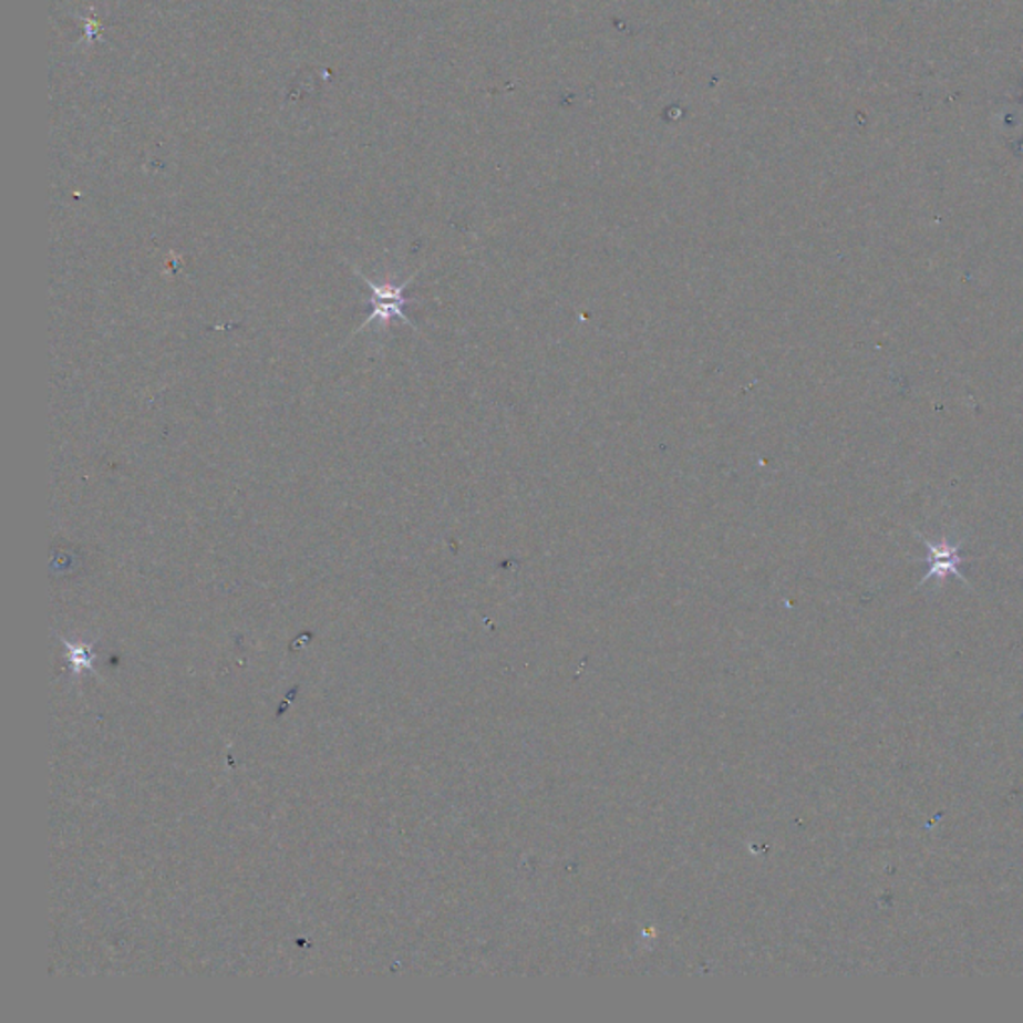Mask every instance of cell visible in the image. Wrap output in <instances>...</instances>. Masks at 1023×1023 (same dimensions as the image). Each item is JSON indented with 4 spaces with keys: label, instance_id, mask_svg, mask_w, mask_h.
I'll return each instance as SVG.
<instances>
[{
    "label": "cell",
    "instance_id": "6da1fadb",
    "mask_svg": "<svg viewBox=\"0 0 1023 1023\" xmlns=\"http://www.w3.org/2000/svg\"><path fill=\"white\" fill-rule=\"evenodd\" d=\"M356 275L362 278V282L372 290V312H370L366 320L362 322V327L359 330H364L369 327L370 322L374 320H380L382 324H389L392 318H400L404 322H410V318L404 314V307L410 304L409 298L404 297V290L410 285V280L402 282V285H390V282H384V285H374L369 277H364L360 270H356Z\"/></svg>",
    "mask_w": 1023,
    "mask_h": 1023
},
{
    "label": "cell",
    "instance_id": "7a4b0ae2",
    "mask_svg": "<svg viewBox=\"0 0 1023 1023\" xmlns=\"http://www.w3.org/2000/svg\"><path fill=\"white\" fill-rule=\"evenodd\" d=\"M930 550L933 562H931L930 574L926 578H931L933 574H940V578H943L946 574H960L958 564L962 562V558L955 554L958 548H952V546H948V542H942L938 548L930 544Z\"/></svg>",
    "mask_w": 1023,
    "mask_h": 1023
}]
</instances>
